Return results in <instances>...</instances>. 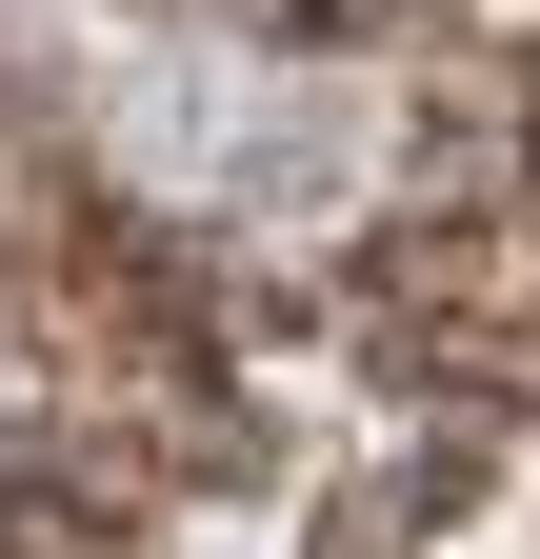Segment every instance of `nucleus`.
Returning a JSON list of instances; mask_svg holds the SVG:
<instances>
[{"mask_svg":"<svg viewBox=\"0 0 540 559\" xmlns=\"http://www.w3.org/2000/svg\"><path fill=\"white\" fill-rule=\"evenodd\" d=\"M301 559H441V520L400 500V479H320V500H301Z\"/></svg>","mask_w":540,"mask_h":559,"instance_id":"2","label":"nucleus"},{"mask_svg":"<svg viewBox=\"0 0 540 559\" xmlns=\"http://www.w3.org/2000/svg\"><path fill=\"white\" fill-rule=\"evenodd\" d=\"M221 21H240L260 60H380V40H441L460 0H221Z\"/></svg>","mask_w":540,"mask_h":559,"instance_id":"1","label":"nucleus"},{"mask_svg":"<svg viewBox=\"0 0 540 559\" xmlns=\"http://www.w3.org/2000/svg\"><path fill=\"white\" fill-rule=\"evenodd\" d=\"M200 21H221V0H200Z\"/></svg>","mask_w":540,"mask_h":559,"instance_id":"3","label":"nucleus"}]
</instances>
